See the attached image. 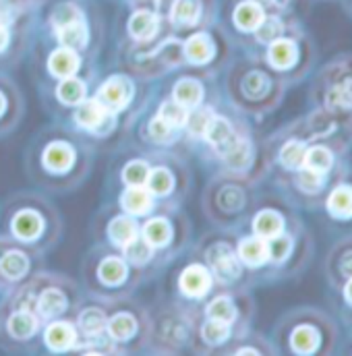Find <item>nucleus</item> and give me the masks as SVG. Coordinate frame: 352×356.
<instances>
[{
    "mask_svg": "<svg viewBox=\"0 0 352 356\" xmlns=\"http://www.w3.org/2000/svg\"><path fill=\"white\" fill-rule=\"evenodd\" d=\"M131 93L133 88L125 77H112L99 88L97 99L110 110H122L131 102Z\"/></svg>",
    "mask_w": 352,
    "mask_h": 356,
    "instance_id": "nucleus-1",
    "label": "nucleus"
},
{
    "mask_svg": "<svg viewBox=\"0 0 352 356\" xmlns=\"http://www.w3.org/2000/svg\"><path fill=\"white\" fill-rule=\"evenodd\" d=\"M207 257H209V264L214 267V271H216L222 280L228 282V280L239 277L241 266H239V259H237V255L232 253L230 247H226V245H216V247H211V251L207 253Z\"/></svg>",
    "mask_w": 352,
    "mask_h": 356,
    "instance_id": "nucleus-2",
    "label": "nucleus"
},
{
    "mask_svg": "<svg viewBox=\"0 0 352 356\" xmlns=\"http://www.w3.org/2000/svg\"><path fill=\"white\" fill-rule=\"evenodd\" d=\"M205 137L209 139L214 149L218 154H222V156H226L237 145V141H239L234 131H232V127L224 118H211V122H209V127L205 131Z\"/></svg>",
    "mask_w": 352,
    "mask_h": 356,
    "instance_id": "nucleus-3",
    "label": "nucleus"
},
{
    "mask_svg": "<svg viewBox=\"0 0 352 356\" xmlns=\"http://www.w3.org/2000/svg\"><path fill=\"white\" fill-rule=\"evenodd\" d=\"M211 286V275L205 267L189 266L180 275V288L189 296H203Z\"/></svg>",
    "mask_w": 352,
    "mask_h": 356,
    "instance_id": "nucleus-4",
    "label": "nucleus"
},
{
    "mask_svg": "<svg viewBox=\"0 0 352 356\" xmlns=\"http://www.w3.org/2000/svg\"><path fill=\"white\" fill-rule=\"evenodd\" d=\"M48 67H50V71L56 77L67 79V77H73L77 73V69H79V56L75 54L73 48H67L65 46V48H58V50L52 52V56L48 60Z\"/></svg>",
    "mask_w": 352,
    "mask_h": 356,
    "instance_id": "nucleus-5",
    "label": "nucleus"
},
{
    "mask_svg": "<svg viewBox=\"0 0 352 356\" xmlns=\"http://www.w3.org/2000/svg\"><path fill=\"white\" fill-rule=\"evenodd\" d=\"M108 118H110L108 116V108L99 99H89L86 104H81L77 114H75V120L83 129H97Z\"/></svg>",
    "mask_w": 352,
    "mask_h": 356,
    "instance_id": "nucleus-6",
    "label": "nucleus"
},
{
    "mask_svg": "<svg viewBox=\"0 0 352 356\" xmlns=\"http://www.w3.org/2000/svg\"><path fill=\"white\" fill-rule=\"evenodd\" d=\"M73 158H75L73 149L69 145H65V143H52L44 152V164H46L48 170H54V172L69 170L71 164H73Z\"/></svg>",
    "mask_w": 352,
    "mask_h": 356,
    "instance_id": "nucleus-7",
    "label": "nucleus"
},
{
    "mask_svg": "<svg viewBox=\"0 0 352 356\" xmlns=\"http://www.w3.org/2000/svg\"><path fill=\"white\" fill-rule=\"evenodd\" d=\"M120 203L129 213L143 216L152 209V193L150 188H143V186H131L129 191H125Z\"/></svg>",
    "mask_w": 352,
    "mask_h": 356,
    "instance_id": "nucleus-8",
    "label": "nucleus"
},
{
    "mask_svg": "<svg viewBox=\"0 0 352 356\" xmlns=\"http://www.w3.org/2000/svg\"><path fill=\"white\" fill-rule=\"evenodd\" d=\"M42 218L35 211H21L15 216L13 220V232L15 236L23 238V241H33L40 236L42 232Z\"/></svg>",
    "mask_w": 352,
    "mask_h": 356,
    "instance_id": "nucleus-9",
    "label": "nucleus"
},
{
    "mask_svg": "<svg viewBox=\"0 0 352 356\" xmlns=\"http://www.w3.org/2000/svg\"><path fill=\"white\" fill-rule=\"evenodd\" d=\"M184 56H186L189 63H193V65L207 63V60L214 56V44H211L209 35H205V33L193 35V38L184 44Z\"/></svg>",
    "mask_w": 352,
    "mask_h": 356,
    "instance_id": "nucleus-10",
    "label": "nucleus"
},
{
    "mask_svg": "<svg viewBox=\"0 0 352 356\" xmlns=\"http://www.w3.org/2000/svg\"><path fill=\"white\" fill-rule=\"evenodd\" d=\"M239 257H241V261H245L247 266H264L265 261L269 259L267 243L262 241V238H245V241L239 245Z\"/></svg>",
    "mask_w": 352,
    "mask_h": 356,
    "instance_id": "nucleus-11",
    "label": "nucleus"
},
{
    "mask_svg": "<svg viewBox=\"0 0 352 356\" xmlns=\"http://www.w3.org/2000/svg\"><path fill=\"white\" fill-rule=\"evenodd\" d=\"M129 31L135 40H150L158 31V17L150 10H139L131 17Z\"/></svg>",
    "mask_w": 352,
    "mask_h": 356,
    "instance_id": "nucleus-12",
    "label": "nucleus"
},
{
    "mask_svg": "<svg viewBox=\"0 0 352 356\" xmlns=\"http://www.w3.org/2000/svg\"><path fill=\"white\" fill-rule=\"evenodd\" d=\"M46 344L52 348V350H69L73 344H75V330L73 325L61 321V323H52L48 330H46Z\"/></svg>",
    "mask_w": 352,
    "mask_h": 356,
    "instance_id": "nucleus-13",
    "label": "nucleus"
},
{
    "mask_svg": "<svg viewBox=\"0 0 352 356\" xmlns=\"http://www.w3.org/2000/svg\"><path fill=\"white\" fill-rule=\"evenodd\" d=\"M269 63L275 69H290L296 63V46L290 40H275L269 46Z\"/></svg>",
    "mask_w": 352,
    "mask_h": 356,
    "instance_id": "nucleus-14",
    "label": "nucleus"
},
{
    "mask_svg": "<svg viewBox=\"0 0 352 356\" xmlns=\"http://www.w3.org/2000/svg\"><path fill=\"white\" fill-rule=\"evenodd\" d=\"M253 228H255V232H257L259 238H273V236L282 234L284 222H282V216L280 213H275L271 209H265V211L255 216Z\"/></svg>",
    "mask_w": 352,
    "mask_h": 356,
    "instance_id": "nucleus-15",
    "label": "nucleus"
},
{
    "mask_svg": "<svg viewBox=\"0 0 352 356\" xmlns=\"http://www.w3.org/2000/svg\"><path fill=\"white\" fill-rule=\"evenodd\" d=\"M234 21L241 29L245 31H253L257 29V25L264 21V10L257 2H243L239 4V8L234 10Z\"/></svg>",
    "mask_w": 352,
    "mask_h": 356,
    "instance_id": "nucleus-16",
    "label": "nucleus"
},
{
    "mask_svg": "<svg viewBox=\"0 0 352 356\" xmlns=\"http://www.w3.org/2000/svg\"><path fill=\"white\" fill-rule=\"evenodd\" d=\"M203 97V88L195 79H182L175 88V99L184 108H197Z\"/></svg>",
    "mask_w": 352,
    "mask_h": 356,
    "instance_id": "nucleus-17",
    "label": "nucleus"
},
{
    "mask_svg": "<svg viewBox=\"0 0 352 356\" xmlns=\"http://www.w3.org/2000/svg\"><path fill=\"white\" fill-rule=\"evenodd\" d=\"M290 344H292V348H294L296 353H301V355H311V353H315L317 346H319V334H317V330L311 327V325H301V327L294 330Z\"/></svg>",
    "mask_w": 352,
    "mask_h": 356,
    "instance_id": "nucleus-18",
    "label": "nucleus"
},
{
    "mask_svg": "<svg viewBox=\"0 0 352 356\" xmlns=\"http://www.w3.org/2000/svg\"><path fill=\"white\" fill-rule=\"evenodd\" d=\"M58 29V40L67 46V48H83L86 42H88V29L81 21H73V23H67L63 27H56Z\"/></svg>",
    "mask_w": 352,
    "mask_h": 356,
    "instance_id": "nucleus-19",
    "label": "nucleus"
},
{
    "mask_svg": "<svg viewBox=\"0 0 352 356\" xmlns=\"http://www.w3.org/2000/svg\"><path fill=\"white\" fill-rule=\"evenodd\" d=\"M108 234H110V238H112L114 245L127 247L137 236V226L129 218H116V220H112V224L108 228Z\"/></svg>",
    "mask_w": 352,
    "mask_h": 356,
    "instance_id": "nucleus-20",
    "label": "nucleus"
},
{
    "mask_svg": "<svg viewBox=\"0 0 352 356\" xmlns=\"http://www.w3.org/2000/svg\"><path fill=\"white\" fill-rule=\"evenodd\" d=\"M328 209L336 218H352V186H338L328 199Z\"/></svg>",
    "mask_w": 352,
    "mask_h": 356,
    "instance_id": "nucleus-21",
    "label": "nucleus"
},
{
    "mask_svg": "<svg viewBox=\"0 0 352 356\" xmlns=\"http://www.w3.org/2000/svg\"><path fill=\"white\" fill-rule=\"evenodd\" d=\"M38 309L44 317H56L67 309V296L61 290H46L40 300H38Z\"/></svg>",
    "mask_w": 352,
    "mask_h": 356,
    "instance_id": "nucleus-22",
    "label": "nucleus"
},
{
    "mask_svg": "<svg viewBox=\"0 0 352 356\" xmlns=\"http://www.w3.org/2000/svg\"><path fill=\"white\" fill-rule=\"evenodd\" d=\"M135 330H137V323L129 313H120L112 317L108 323V334L112 336V340H118V342L131 340L135 336Z\"/></svg>",
    "mask_w": 352,
    "mask_h": 356,
    "instance_id": "nucleus-23",
    "label": "nucleus"
},
{
    "mask_svg": "<svg viewBox=\"0 0 352 356\" xmlns=\"http://www.w3.org/2000/svg\"><path fill=\"white\" fill-rule=\"evenodd\" d=\"M332 164H334V158H332L330 149H326V147H311V149L305 152L303 166L313 170V172L323 175V172H328L332 168Z\"/></svg>",
    "mask_w": 352,
    "mask_h": 356,
    "instance_id": "nucleus-24",
    "label": "nucleus"
},
{
    "mask_svg": "<svg viewBox=\"0 0 352 356\" xmlns=\"http://www.w3.org/2000/svg\"><path fill=\"white\" fill-rule=\"evenodd\" d=\"M199 13H201V8H199L197 0H176L173 4L170 17L176 25H193V23H197Z\"/></svg>",
    "mask_w": 352,
    "mask_h": 356,
    "instance_id": "nucleus-25",
    "label": "nucleus"
},
{
    "mask_svg": "<svg viewBox=\"0 0 352 356\" xmlns=\"http://www.w3.org/2000/svg\"><path fill=\"white\" fill-rule=\"evenodd\" d=\"M8 330L15 338H31L38 330V319L31 313H15L8 321Z\"/></svg>",
    "mask_w": 352,
    "mask_h": 356,
    "instance_id": "nucleus-26",
    "label": "nucleus"
},
{
    "mask_svg": "<svg viewBox=\"0 0 352 356\" xmlns=\"http://www.w3.org/2000/svg\"><path fill=\"white\" fill-rule=\"evenodd\" d=\"M170 226L164 220H150L143 228V236L152 247H164L170 241Z\"/></svg>",
    "mask_w": 352,
    "mask_h": 356,
    "instance_id": "nucleus-27",
    "label": "nucleus"
},
{
    "mask_svg": "<svg viewBox=\"0 0 352 356\" xmlns=\"http://www.w3.org/2000/svg\"><path fill=\"white\" fill-rule=\"evenodd\" d=\"M326 104L332 110H349L352 108V81L338 83L336 88H332L326 95Z\"/></svg>",
    "mask_w": 352,
    "mask_h": 356,
    "instance_id": "nucleus-28",
    "label": "nucleus"
},
{
    "mask_svg": "<svg viewBox=\"0 0 352 356\" xmlns=\"http://www.w3.org/2000/svg\"><path fill=\"white\" fill-rule=\"evenodd\" d=\"M125 275H127V267H125V264H122L118 257H108V259L102 261V266H99V277H102V282L108 284V286L120 284V282L125 280Z\"/></svg>",
    "mask_w": 352,
    "mask_h": 356,
    "instance_id": "nucleus-29",
    "label": "nucleus"
},
{
    "mask_svg": "<svg viewBox=\"0 0 352 356\" xmlns=\"http://www.w3.org/2000/svg\"><path fill=\"white\" fill-rule=\"evenodd\" d=\"M207 315H209V319L232 323L234 317H237V309H234V305H232V300L228 296H220V298L211 300V305L207 307Z\"/></svg>",
    "mask_w": 352,
    "mask_h": 356,
    "instance_id": "nucleus-30",
    "label": "nucleus"
},
{
    "mask_svg": "<svg viewBox=\"0 0 352 356\" xmlns=\"http://www.w3.org/2000/svg\"><path fill=\"white\" fill-rule=\"evenodd\" d=\"M305 152H307V147H305L301 141H290V143H286V145L282 147V152H280V162H282L286 168H290V170L301 168L303 162H305Z\"/></svg>",
    "mask_w": 352,
    "mask_h": 356,
    "instance_id": "nucleus-31",
    "label": "nucleus"
},
{
    "mask_svg": "<svg viewBox=\"0 0 352 356\" xmlns=\"http://www.w3.org/2000/svg\"><path fill=\"white\" fill-rule=\"evenodd\" d=\"M58 97L65 104H81L86 99V83L75 77H67L58 88Z\"/></svg>",
    "mask_w": 352,
    "mask_h": 356,
    "instance_id": "nucleus-32",
    "label": "nucleus"
},
{
    "mask_svg": "<svg viewBox=\"0 0 352 356\" xmlns=\"http://www.w3.org/2000/svg\"><path fill=\"white\" fill-rule=\"evenodd\" d=\"M27 267H29L27 257H25L23 253H17V251H13V253L4 255V259H2V264H0L2 273H4L6 277H10V280L21 277V275L27 271Z\"/></svg>",
    "mask_w": 352,
    "mask_h": 356,
    "instance_id": "nucleus-33",
    "label": "nucleus"
},
{
    "mask_svg": "<svg viewBox=\"0 0 352 356\" xmlns=\"http://www.w3.org/2000/svg\"><path fill=\"white\" fill-rule=\"evenodd\" d=\"M79 325L88 336H99L106 327V317L99 309H88L79 317Z\"/></svg>",
    "mask_w": 352,
    "mask_h": 356,
    "instance_id": "nucleus-34",
    "label": "nucleus"
},
{
    "mask_svg": "<svg viewBox=\"0 0 352 356\" xmlns=\"http://www.w3.org/2000/svg\"><path fill=\"white\" fill-rule=\"evenodd\" d=\"M125 249V253H127V257L135 264V266H141V264H145V261H150V257H152V253H154V247L143 238H133L127 247H122Z\"/></svg>",
    "mask_w": 352,
    "mask_h": 356,
    "instance_id": "nucleus-35",
    "label": "nucleus"
},
{
    "mask_svg": "<svg viewBox=\"0 0 352 356\" xmlns=\"http://www.w3.org/2000/svg\"><path fill=\"white\" fill-rule=\"evenodd\" d=\"M201 334H203V340H205V342H209V344H220V342H224V340L230 336V323L209 319V321L203 325Z\"/></svg>",
    "mask_w": 352,
    "mask_h": 356,
    "instance_id": "nucleus-36",
    "label": "nucleus"
},
{
    "mask_svg": "<svg viewBox=\"0 0 352 356\" xmlns=\"http://www.w3.org/2000/svg\"><path fill=\"white\" fill-rule=\"evenodd\" d=\"M145 182H147L150 193H154V195H166V193H170V188H173V177H170V172L164 170V168L150 170V177H147Z\"/></svg>",
    "mask_w": 352,
    "mask_h": 356,
    "instance_id": "nucleus-37",
    "label": "nucleus"
},
{
    "mask_svg": "<svg viewBox=\"0 0 352 356\" xmlns=\"http://www.w3.org/2000/svg\"><path fill=\"white\" fill-rule=\"evenodd\" d=\"M226 162L232 166V168H247L249 162H251V145L243 139L237 141V145L224 156Z\"/></svg>",
    "mask_w": 352,
    "mask_h": 356,
    "instance_id": "nucleus-38",
    "label": "nucleus"
},
{
    "mask_svg": "<svg viewBox=\"0 0 352 356\" xmlns=\"http://www.w3.org/2000/svg\"><path fill=\"white\" fill-rule=\"evenodd\" d=\"M150 177V166L145 162H131L122 170V178L129 186H141Z\"/></svg>",
    "mask_w": 352,
    "mask_h": 356,
    "instance_id": "nucleus-39",
    "label": "nucleus"
},
{
    "mask_svg": "<svg viewBox=\"0 0 352 356\" xmlns=\"http://www.w3.org/2000/svg\"><path fill=\"white\" fill-rule=\"evenodd\" d=\"M267 251H269V259H275V261H284L290 251H292V241L288 236H273L269 238V245H267Z\"/></svg>",
    "mask_w": 352,
    "mask_h": 356,
    "instance_id": "nucleus-40",
    "label": "nucleus"
},
{
    "mask_svg": "<svg viewBox=\"0 0 352 356\" xmlns=\"http://www.w3.org/2000/svg\"><path fill=\"white\" fill-rule=\"evenodd\" d=\"M243 89H245V93L249 97H262V95H265V91L269 89V81H267L264 73H251V75L245 77Z\"/></svg>",
    "mask_w": 352,
    "mask_h": 356,
    "instance_id": "nucleus-41",
    "label": "nucleus"
},
{
    "mask_svg": "<svg viewBox=\"0 0 352 356\" xmlns=\"http://www.w3.org/2000/svg\"><path fill=\"white\" fill-rule=\"evenodd\" d=\"M164 122H168L170 127H180L184 124L186 120V112H184V106H180L178 102H170V104H164L160 114H158Z\"/></svg>",
    "mask_w": 352,
    "mask_h": 356,
    "instance_id": "nucleus-42",
    "label": "nucleus"
},
{
    "mask_svg": "<svg viewBox=\"0 0 352 356\" xmlns=\"http://www.w3.org/2000/svg\"><path fill=\"white\" fill-rule=\"evenodd\" d=\"M282 29L284 27H282V23L278 19H264L257 25V40L265 42V44H271L282 35Z\"/></svg>",
    "mask_w": 352,
    "mask_h": 356,
    "instance_id": "nucleus-43",
    "label": "nucleus"
},
{
    "mask_svg": "<svg viewBox=\"0 0 352 356\" xmlns=\"http://www.w3.org/2000/svg\"><path fill=\"white\" fill-rule=\"evenodd\" d=\"M211 114L207 110H195L191 116H186V127L193 135H205L209 122H211Z\"/></svg>",
    "mask_w": 352,
    "mask_h": 356,
    "instance_id": "nucleus-44",
    "label": "nucleus"
},
{
    "mask_svg": "<svg viewBox=\"0 0 352 356\" xmlns=\"http://www.w3.org/2000/svg\"><path fill=\"white\" fill-rule=\"evenodd\" d=\"M323 184V178L319 172H313L309 168H305L301 175H298V186L307 193H317Z\"/></svg>",
    "mask_w": 352,
    "mask_h": 356,
    "instance_id": "nucleus-45",
    "label": "nucleus"
},
{
    "mask_svg": "<svg viewBox=\"0 0 352 356\" xmlns=\"http://www.w3.org/2000/svg\"><path fill=\"white\" fill-rule=\"evenodd\" d=\"M79 10L75 8V6H71V4H65V6H61L56 13H54V23H56V27H63V25H67V23H73V21H79Z\"/></svg>",
    "mask_w": 352,
    "mask_h": 356,
    "instance_id": "nucleus-46",
    "label": "nucleus"
},
{
    "mask_svg": "<svg viewBox=\"0 0 352 356\" xmlns=\"http://www.w3.org/2000/svg\"><path fill=\"white\" fill-rule=\"evenodd\" d=\"M150 133H152V137H154L158 143H164V141H168V139H170V135H173V127H170L168 122H164V120L158 116V118L152 122Z\"/></svg>",
    "mask_w": 352,
    "mask_h": 356,
    "instance_id": "nucleus-47",
    "label": "nucleus"
},
{
    "mask_svg": "<svg viewBox=\"0 0 352 356\" xmlns=\"http://www.w3.org/2000/svg\"><path fill=\"white\" fill-rule=\"evenodd\" d=\"M342 271H344L346 275H352V253H349V255L342 259Z\"/></svg>",
    "mask_w": 352,
    "mask_h": 356,
    "instance_id": "nucleus-48",
    "label": "nucleus"
},
{
    "mask_svg": "<svg viewBox=\"0 0 352 356\" xmlns=\"http://www.w3.org/2000/svg\"><path fill=\"white\" fill-rule=\"evenodd\" d=\"M6 42H8V33H6V29H4V27L0 25V50H2L4 46H6Z\"/></svg>",
    "mask_w": 352,
    "mask_h": 356,
    "instance_id": "nucleus-49",
    "label": "nucleus"
},
{
    "mask_svg": "<svg viewBox=\"0 0 352 356\" xmlns=\"http://www.w3.org/2000/svg\"><path fill=\"white\" fill-rule=\"evenodd\" d=\"M346 298H349V302H352V280L349 282V286H346Z\"/></svg>",
    "mask_w": 352,
    "mask_h": 356,
    "instance_id": "nucleus-50",
    "label": "nucleus"
},
{
    "mask_svg": "<svg viewBox=\"0 0 352 356\" xmlns=\"http://www.w3.org/2000/svg\"><path fill=\"white\" fill-rule=\"evenodd\" d=\"M2 110H4V97L0 95V114H2Z\"/></svg>",
    "mask_w": 352,
    "mask_h": 356,
    "instance_id": "nucleus-51",
    "label": "nucleus"
}]
</instances>
